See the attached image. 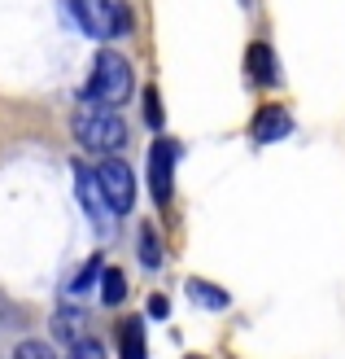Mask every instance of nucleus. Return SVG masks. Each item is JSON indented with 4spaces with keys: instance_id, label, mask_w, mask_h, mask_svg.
Returning <instances> with one entry per match:
<instances>
[{
    "instance_id": "1",
    "label": "nucleus",
    "mask_w": 345,
    "mask_h": 359,
    "mask_svg": "<svg viewBox=\"0 0 345 359\" xmlns=\"http://www.w3.org/2000/svg\"><path fill=\"white\" fill-rule=\"evenodd\" d=\"M75 136H79V145L92 149V154H114V149H122L127 128H122V118L110 110V105L83 101L75 110Z\"/></svg>"
},
{
    "instance_id": "2",
    "label": "nucleus",
    "mask_w": 345,
    "mask_h": 359,
    "mask_svg": "<svg viewBox=\"0 0 345 359\" xmlns=\"http://www.w3.org/2000/svg\"><path fill=\"white\" fill-rule=\"evenodd\" d=\"M132 62L122 57V53L114 48H101L97 53V62H92V79H87V101H97V105H122L127 97H132Z\"/></svg>"
},
{
    "instance_id": "3",
    "label": "nucleus",
    "mask_w": 345,
    "mask_h": 359,
    "mask_svg": "<svg viewBox=\"0 0 345 359\" xmlns=\"http://www.w3.org/2000/svg\"><path fill=\"white\" fill-rule=\"evenodd\" d=\"M66 5L75 13L79 31H87L92 40H118L132 31V9L118 0H66Z\"/></svg>"
},
{
    "instance_id": "4",
    "label": "nucleus",
    "mask_w": 345,
    "mask_h": 359,
    "mask_svg": "<svg viewBox=\"0 0 345 359\" xmlns=\"http://www.w3.org/2000/svg\"><path fill=\"white\" fill-rule=\"evenodd\" d=\"M92 175L101 184V197H105V206H110V215H127L136 206V175L122 158H105Z\"/></svg>"
},
{
    "instance_id": "5",
    "label": "nucleus",
    "mask_w": 345,
    "mask_h": 359,
    "mask_svg": "<svg viewBox=\"0 0 345 359\" xmlns=\"http://www.w3.org/2000/svg\"><path fill=\"white\" fill-rule=\"evenodd\" d=\"M175 158H179L175 140H153V149H149V184H153V202L157 206H167L171 193H175Z\"/></svg>"
},
{
    "instance_id": "6",
    "label": "nucleus",
    "mask_w": 345,
    "mask_h": 359,
    "mask_svg": "<svg viewBox=\"0 0 345 359\" xmlns=\"http://www.w3.org/2000/svg\"><path fill=\"white\" fill-rule=\"evenodd\" d=\"M75 184H79V202L87 210V219H92L97 228H110V206H105V197H101V184H97L92 167L75 163Z\"/></svg>"
},
{
    "instance_id": "7",
    "label": "nucleus",
    "mask_w": 345,
    "mask_h": 359,
    "mask_svg": "<svg viewBox=\"0 0 345 359\" xmlns=\"http://www.w3.org/2000/svg\"><path fill=\"white\" fill-rule=\"evenodd\" d=\"M288 132H293V118H288V110H280V105H271V110H258V118H253V140H258V145L284 140Z\"/></svg>"
},
{
    "instance_id": "8",
    "label": "nucleus",
    "mask_w": 345,
    "mask_h": 359,
    "mask_svg": "<svg viewBox=\"0 0 345 359\" xmlns=\"http://www.w3.org/2000/svg\"><path fill=\"white\" fill-rule=\"evenodd\" d=\"M249 79L253 83H258V88H271V83H276V53H271V44H249Z\"/></svg>"
},
{
    "instance_id": "9",
    "label": "nucleus",
    "mask_w": 345,
    "mask_h": 359,
    "mask_svg": "<svg viewBox=\"0 0 345 359\" xmlns=\"http://www.w3.org/2000/svg\"><path fill=\"white\" fill-rule=\"evenodd\" d=\"M118 351H122V359H149L140 320H122V325H118Z\"/></svg>"
},
{
    "instance_id": "10",
    "label": "nucleus",
    "mask_w": 345,
    "mask_h": 359,
    "mask_svg": "<svg viewBox=\"0 0 345 359\" xmlns=\"http://www.w3.org/2000/svg\"><path fill=\"white\" fill-rule=\"evenodd\" d=\"M188 294H192L197 307H210V311H227V302H232L219 285H210V280H188Z\"/></svg>"
},
{
    "instance_id": "11",
    "label": "nucleus",
    "mask_w": 345,
    "mask_h": 359,
    "mask_svg": "<svg viewBox=\"0 0 345 359\" xmlns=\"http://www.w3.org/2000/svg\"><path fill=\"white\" fill-rule=\"evenodd\" d=\"M101 298H105V307H118V302L127 298V276L118 272V267H105L101 272Z\"/></svg>"
},
{
    "instance_id": "12",
    "label": "nucleus",
    "mask_w": 345,
    "mask_h": 359,
    "mask_svg": "<svg viewBox=\"0 0 345 359\" xmlns=\"http://www.w3.org/2000/svg\"><path fill=\"white\" fill-rule=\"evenodd\" d=\"M162 259H167V255H162V245H157V232L153 228H140V263L149 267V272H157Z\"/></svg>"
},
{
    "instance_id": "13",
    "label": "nucleus",
    "mask_w": 345,
    "mask_h": 359,
    "mask_svg": "<svg viewBox=\"0 0 345 359\" xmlns=\"http://www.w3.org/2000/svg\"><path fill=\"white\" fill-rule=\"evenodd\" d=\"M70 359H105V351H101L97 337H79V342L70 346Z\"/></svg>"
},
{
    "instance_id": "14",
    "label": "nucleus",
    "mask_w": 345,
    "mask_h": 359,
    "mask_svg": "<svg viewBox=\"0 0 345 359\" xmlns=\"http://www.w3.org/2000/svg\"><path fill=\"white\" fill-rule=\"evenodd\" d=\"M13 359H57L44 342H17V351H13Z\"/></svg>"
},
{
    "instance_id": "15",
    "label": "nucleus",
    "mask_w": 345,
    "mask_h": 359,
    "mask_svg": "<svg viewBox=\"0 0 345 359\" xmlns=\"http://www.w3.org/2000/svg\"><path fill=\"white\" fill-rule=\"evenodd\" d=\"M144 123H149V128H162V105H157L153 88H144Z\"/></svg>"
},
{
    "instance_id": "16",
    "label": "nucleus",
    "mask_w": 345,
    "mask_h": 359,
    "mask_svg": "<svg viewBox=\"0 0 345 359\" xmlns=\"http://www.w3.org/2000/svg\"><path fill=\"white\" fill-rule=\"evenodd\" d=\"M97 272H101V263L92 259V263H87V267H83V272H79V280H75V285H70V294H83V290H87V285H92V280H97Z\"/></svg>"
},
{
    "instance_id": "17",
    "label": "nucleus",
    "mask_w": 345,
    "mask_h": 359,
    "mask_svg": "<svg viewBox=\"0 0 345 359\" xmlns=\"http://www.w3.org/2000/svg\"><path fill=\"white\" fill-rule=\"evenodd\" d=\"M149 316H153V320H167V316H171V302L162 298V294H153V298H149Z\"/></svg>"
},
{
    "instance_id": "18",
    "label": "nucleus",
    "mask_w": 345,
    "mask_h": 359,
    "mask_svg": "<svg viewBox=\"0 0 345 359\" xmlns=\"http://www.w3.org/2000/svg\"><path fill=\"white\" fill-rule=\"evenodd\" d=\"M192 359H197V355H192Z\"/></svg>"
}]
</instances>
